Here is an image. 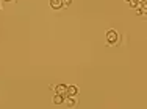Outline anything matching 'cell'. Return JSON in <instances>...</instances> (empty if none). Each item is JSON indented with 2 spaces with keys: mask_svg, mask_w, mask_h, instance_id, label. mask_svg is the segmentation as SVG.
Here are the masks:
<instances>
[{
  "mask_svg": "<svg viewBox=\"0 0 147 109\" xmlns=\"http://www.w3.org/2000/svg\"><path fill=\"white\" fill-rule=\"evenodd\" d=\"M117 39H119V36H117L116 30H108L107 31V41H108V44H117Z\"/></svg>",
  "mask_w": 147,
  "mask_h": 109,
  "instance_id": "cell-1",
  "label": "cell"
},
{
  "mask_svg": "<svg viewBox=\"0 0 147 109\" xmlns=\"http://www.w3.org/2000/svg\"><path fill=\"white\" fill-rule=\"evenodd\" d=\"M55 94L66 97L67 95V86H66V84H58V86H55Z\"/></svg>",
  "mask_w": 147,
  "mask_h": 109,
  "instance_id": "cell-2",
  "label": "cell"
},
{
  "mask_svg": "<svg viewBox=\"0 0 147 109\" xmlns=\"http://www.w3.org/2000/svg\"><path fill=\"white\" fill-rule=\"evenodd\" d=\"M64 103H66V106L67 108H75L77 106V100H75V97H66L64 98Z\"/></svg>",
  "mask_w": 147,
  "mask_h": 109,
  "instance_id": "cell-3",
  "label": "cell"
},
{
  "mask_svg": "<svg viewBox=\"0 0 147 109\" xmlns=\"http://www.w3.org/2000/svg\"><path fill=\"white\" fill-rule=\"evenodd\" d=\"M78 94V87L77 86H67V95L69 97H75Z\"/></svg>",
  "mask_w": 147,
  "mask_h": 109,
  "instance_id": "cell-4",
  "label": "cell"
},
{
  "mask_svg": "<svg viewBox=\"0 0 147 109\" xmlns=\"http://www.w3.org/2000/svg\"><path fill=\"white\" fill-rule=\"evenodd\" d=\"M50 6L53 9H59L63 6V3H61V0H50Z\"/></svg>",
  "mask_w": 147,
  "mask_h": 109,
  "instance_id": "cell-5",
  "label": "cell"
},
{
  "mask_svg": "<svg viewBox=\"0 0 147 109\" xmlns=\"http://www.w3.org/2000/svg\"><path fill=\"white\" fill-rule=\"evenodd\" d=\"M53 103H55V104H63V103H64V97H63V95H58V94H55Z\"/></svg>",
  "mask_w": 147,
  "mask_h": 109,
  "instance_id": "cell-6",
  "label": "cell"
},
{
  "mask_svg": "<svg viewBox=\"0 0 147 109\" xmlns=\"http://www.w3.org/2000/svg\"><path fill=\"white\" fill-rule=\"evenodd\" d=\"M139 9H141V14H146V16H147V0L141 5V8H139Z\"/></svg>",
  "mask_w": 147,
  "mask_h": 109,
  "instance_id": "cell-7",
  "label": "cell"
},
{
  "mask_svg": "<svg viewBox=\"0 0 147 109\" xmlns=\"http://www.w3.org/2000/svg\"><path fill=\"white\" fill-rule=\"evenodd\" d=\"M71 2H72V0H61V3H63V6H64V8L71 5Z\"/></svg>",
  "mask_w": 147,
  "mask_h": 109,
  "instance_id": "cell-8",
  "label": "cell"
},
{
  "mask_svg": "<svg viewBox=\"0 0 147 109\" xmlns=\"http://www.w3.org/2000/svg\"><path fill=\"white\" fill-rule=\"evenodd\" d=\"M3 2H11V0H3Z\"/></svg>",
  "mask_w": 147,
  "mask_h": 109,
  "instance_id": "cell-9",
  "label": "cell"
},
{
  "mask_svg": "<svg viewBox=\"0 0 147 109\" xmlns=\"http://www.w3.org/2000/svg\"><path fill=\"white\" fill-rule=\"evenodd\" d=\"M127 2H133V0H127Z\"/></svg>",
  "mask_w": 147,
  "mask_h": 109,
  "instance_id": "cell-10",
  "label": "cell"
},
{
  "mask_svg": "<svg viewBox=\"0 0 147 109\" xmlns=\"http://www.w3.org/2000/svg\"><path fill=\"white\" fill-rule=\"evenodd\" d=\"M0 8H2V5H0Z\"/></svg>",
  "mask_w": 147,
  "mask_h": 109,
  "instance_id": "cell-11",
  "label": "cell"
}]
</instances>
